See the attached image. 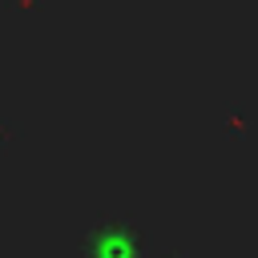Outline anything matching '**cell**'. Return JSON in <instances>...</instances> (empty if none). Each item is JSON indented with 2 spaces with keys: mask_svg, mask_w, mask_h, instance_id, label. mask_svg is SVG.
Returning <instances> with one entry per match:
<instances>
[{
  "mask_svg": "<svg viewBox=\"0 0 258 258\" xmlns=\"http://www.w3.org/2000/svg\"><path fill=\"white\" fill-rule=\"evenodd\" d=\"M77 258H157L149 234L129 218H101L81 234Z\"/></svg>",
  "mask_w": 258,
  "mask_h": 258,
  "instance_id": "6da1fadb",
  "label": "cell"
},
{
  "mask_svg": "<svg viewBox=\"0 0 258 258\" xmlns=\"http://www.w3.org/2000/svg\"><path fill=\"white\" fill-rule=\"evenodd\" d=\"M157 258H185V254H177V250H157Z\"/></svg>",
  "mask_w": 258,
  "mask_h": 258,
  "instance_id": "7a4b0ae2",
  "label": "cell"
}]
</instances>
